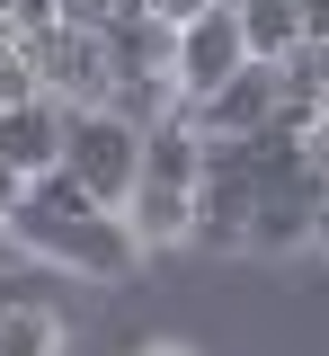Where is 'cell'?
I'll return each mask as SVG.
<instances>
[{
	"label": "cell",
	"mask_w": 329,
	"mask_h": 356,
	"mask_svg": "<svg viewBox=\"0 0 329 356\" xmlns=\"http://www.w3.org/2000/svg\"><path fill=\"white\" fill-rule=\"evenodd\" d=\"M240 36H249V63H285L303 54V0H232Z\"/></svg>",
	"instance_id": "7"
},
{
	"label": "cell",
	"mask_w": 329,
	"mask_h": 356,
	"mask_svg": "<svg viewBox=\"0 0 329 356\" xmlns=\"http://www.w3.org/2000/svg\"><path fill=\"white\" fill-rule=\"evenodd\" d=\"M276 107H285L276 63H240V81H223L205 107H187V125L205 134V143H249L258 125H276Z\"/></svg>",
	"instance_id": "5"
},
{
	"label": "cell",
	"mask_w": 329,
	"mask_h": 356,
	"mask_svg": "<svg viewBox=\"0 0 329 356\" xmlns=\"http://www.w3.org/2000/svg\"><path fill=\"white\" fill-rule=\"evenodd\" d=\"M9 241L27 259L71 267V276H134L142 267V241L125 232V214H36V205H18Z\"/></svg>",
	"instance_id": "2"
},
{
	"label": "cell",
	"mask_w": 329,
	"mask_h": 356,
	"mask_svg": "<svg viewBox=\"0 0 329 356\" xmlns=\"http://www.w3.org/2000/svg\"><path fill=\"white\" fill-rule=\"evenodd\" d=\"M62 125H71V107H62V98H27V107H0V161H9L18 178L62 170Z\"/></svg>",
	"instance_id": "6"
},
{
	"label": "cell",
	"mask_w": 329,
	"mask_h": 356,
	"mask_svg": "<svg viewBox=\"0 0 329 356\" xmlns=\"http://www.w3.org/2000/svg\"><path fill=\"white\" fill-rule=\"evenodd\" d=\"M151 356H187V348H151Z\"/></svg>",
	"instance_id": "15"
},
{
	"label": "cell",
	"mask_w": 329,
	"mask_h": 356,
	"mask_svg": "<svg viewBox=\"0 0 329 356\" xmlns=\"http://www.w3.org/2000/svg\"><path fill=\"white\" fill-rule=\"evenodd\" d=\"M240 63H249V36H240L232 0H214L205 18H187V27L169 36V98H178V116L205 107L223 81H240Z\"/></svg>",
	"instance_id": "3"
},
{
	"label": "cell",
	"mask_w": 329,
	"mask_h": 356,
	"mask_svg": "<svg viewBox=\"0 0 329 356\" xmlns=\"http://www.w3.org/2000/svg\"><path fill=\"white\" fill-rule=\"evenodd\" d=\"M18 205H27V178H18V170H9V161H0V232L18 222Z\"/></svg>",
	"instance_id": "10"
},
{
	"label": "cell",
	"mask_w": 329,
	"mask_h": 356,
	"mask_svg": "<svg viewBox=\"0 0 329 356\" xmlns=\"http://www.w3.org/2000/svg\"><path fill=\"white\" fill-rule=\"evenodd\" d=\"M312 152H321V161H329V107H321V125H312Z\"/></svg>",
	"instance_id": "13"
},
{
	"label": "cell",
	"mask_w": 329,
	"mask_h": 356,
	"mask_svg": "<svg viewBox=\"0 0 329 356\" xmlns=\"http://www.w3.org/2000/svg\"><path fill=\"white\" fill-rule=\"evenodd\" d=\"M205 9H214V0H142V18H160V27H169V36H178V27H187V18H205Z\"/></svg>",
	"instance_id": "9"
},
{
	"label": "cell",
	"mask_w": 329,
	"mask_h": 356,
	"mask_svg": "<svg viewBox=\"0 0 329 356\" xmlns=\"http://www.w3.org/2000/svg\"><path fill=\"white\" fill-rule=\"evenodd\" d=\"M0 356H62V321H53V303H27L0 321Z\"/></svg>",
	"instance_id": "8"
},
{
	"label": "cell",
	"mask_w": 329,
	"mask_h": 356,
	"mask_svg": "<svg viewBox=\"0 0 329 356\" xmlns=\"http://www.w3.org/2000/svg\"><path fill=\"white\" fill-rule=\"evenodd\" d=\"M303 44H329V0H303Z\"/></svg>",
	"instance_id": "12"
},
{
	"label": "cell",
	"mask_w": 329,
	"mask_h": 356,
	"mask_svg": "<svg viewBox=\"0 0 329 356\" xmlns=\"http://www.w3.org/2000/svg\"><path fill=\"white\" fill-rule=\"evenodd\" d=\"M27 303H45V294H27V276H9V267H0V321H9V312H27Z\"/></svg>",
	"instance_id": "11"
},
{
	"label": "cell",
	"mask_w": 329,
	"mask_h": 356,
	"mask_svg": "<svg viewBox=\"0 0 329 356\" xmlns=\"http://www.w3.org/2000/svg\"><path fill=\"white\" fill-rule=\"evenodd\" d=\"M62 178H81V196L98 214H125V196L142 178V125L116 116V107H71V125H62Z\"/></svg>",
	"instance_id": "1"
},
{
	"label": "cell",
	"mask_w": 329,
	"mask_h": 356,
	"mask_svg": "<svg viewBox=\"0 0 329 356\" xmlns=\"http://www.w3.org/2000/svg\"><path fill=\"white\" fill-rule=\"evenodd\" d=\"M258 214V187L240 170V143H205V178H196V241L205 250H240Z\"/></svg>",
	"instance_id": "4"
},
{
	"label": "cell",
	"mask_w": 329,
	"mask_h": 356,
	"mask_svg": "<svg viewBox=\"0 0 329 356\" xmlns=\"http://www.w3.org/2000/svg\"><path fill=\"white\" fill-rule=\"evenodd\" d=\"M312 241H321V250H329V205H321V222H312Z\"/></svg>",
	"instance_id": "14"
}]
</instances>
